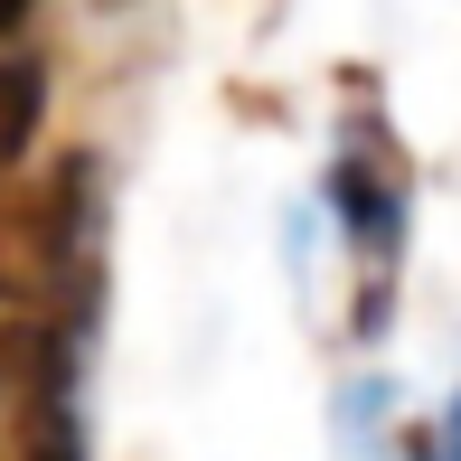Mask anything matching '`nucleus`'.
Instances as JSON below:
<instances>
[{"mask_svg":"<svg viewBox=\"0 0 461 461\" xmlns=\"http://www.w3.org/2000/svg\"><path fill=\"white\" fill-rule=\"evenodd\" d=\"M405 151L386 122H339L321 179L302 198V236H321L330 274H339V339H376L395 311V274H405Z\"/></svg>","mask_w":461,"mask_h":461,"instance_id":"nucleus-1","label":"nucleus"},{"mask_svg":"<svg viewBox=\"0 0 461 461\" xmlns=\"http://www.w3.org/2000/svg\"><path fill=\"white\" fill-rule=\"evenodd\" d=\"M386 461H461V386L424 433H395V414H386Z\"/></svg>","mask_w":461,"mask_h":461,"instance_id":"nucleus-2","label":"nucleus"}]
</instances>
